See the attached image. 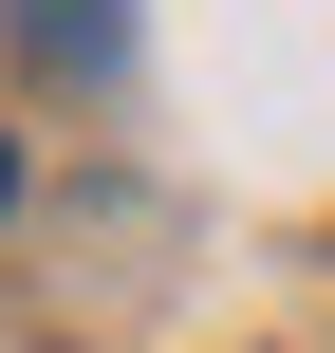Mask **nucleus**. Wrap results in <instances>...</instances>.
<instances>
[{
	"label": "nucleus",
	"mask_w": 335,
	"mask_h": 353,
	"mask_svg": "<svg viewBox=\"0 0 335 353\" xmlns=\"http://www.w3.org/2000/svg\"><path fill=\"white\" fill-rule=\"evenodd\" d=\"M0 205H19V130H0Z\"/></svg>",
	"instance_id": "f03ea898"
},
{
	"label": "nucleus",
	"mask_w": 335,
	"mask_h": 353,
	"mask_svg": "<svg viewBox=\"0 0 335 353\" xmlns=\"http://www.w3.org/2000/svg\"><path fill=\"white\" fill-rule=\"evenodd\" d=\"M0 37H19L37 74H112V37H131V0H0Z\"/></svg>",
	"instance_id": "f257e3e1"
}]
</instances>
